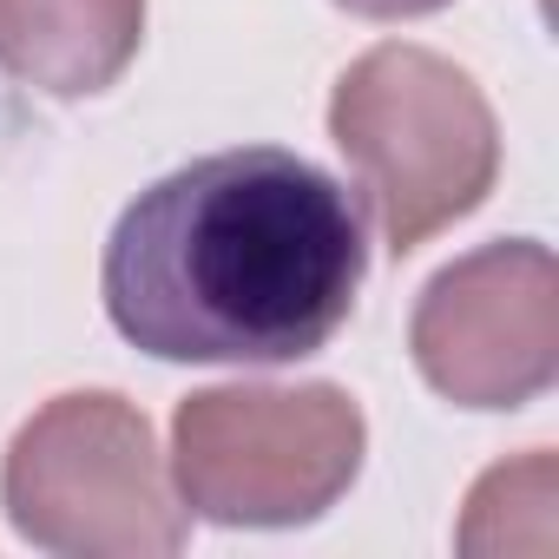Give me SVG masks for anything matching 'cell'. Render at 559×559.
I'll use <instances>...</instances> for the list:
<instances>
[{
  "label": "cell",
  "mask_w": 559,
  "mask_h": 559,
  "mask_svg": "<svg viewBox=\"0 0 559 559\" xmlns=\"http://www.w3.org/2000/svg\"><path fill=\"white\" fill-rule=\"evenodd\" d=\"M369 276L356 198L284 145H237L145 185L99 263L112 330L158 362L284 369L336 343Z\"/></svg>",
  "instance_id": "1"
},
{
  "label": "cell",
  "mask_w": 559,
  "mask_h": 559,
  "mask_svg": "<svg viewBox=\"0 0 559 559\" xmlns=\"http://www.w3.org/2000/svg\"><path fill=\"white\" fill-rule=\"evenodd\" d=\"M330 139L349 158L356 198L395 257L487 204L500 178V126L467 67L435 47L382 40L330 93Z\"/></svg>",
  "instance_id": "2"
},
{
  "label": "cell",
  "mask_w": 559,
  "mask_h": 559,
  "mask_svg": "<svg viewBox=\"0 0 559 559\" xmlns=\"http://www.w3.org/2000/svg\"><path fill=\"white\" fill-rule=\"evenodd\" d=\"M0 507L53 559H171L191 539L152 421L119 389H73L34 408L0 461Z\"/></svg>",
  "instance_id": "3"
},
{
  "label": "cell",
  "mask_w": 559,
  "mask_h": 559,
  "mask_svg": "<svg viewBox=\"0 0 559 559\" xmlns=\"http://www.w3.org/2000/svg\"><path fill=\"white\" fill-rule=\"evenodd\" d=\"M362 454L369 421L336 382H217L171 415V493L211 526H310L356 487Z\"/></svg>",
  "instance_id": "4"
},
{
  "label": "cell",
  "mask_w": 559,
  "mask_h": 559,
  "mask_svg": "<svg viewBox=\"0 0 559 559\" xmlns=\"http://www.w3.org/2000/svg\"><path fill=\"white\" fill-rule=\"evenodd\" d=\"M421 382L454 408H526L559 376V263L539 237H500L428 276L408 317Z\"/></svg>",
  "instance_id": "5"
},
{
  "label": "cell",
  "mask_w": 559,
  "mask_h": 559,
  "mask_svg": "<svg viewBox=\"0 0 559 559\" xmlns=\"http://www.w3.org/2000/svg\"><path fill=\"white\" fill-rule=\"evenodd\" d=\"M139 40L145 0H0V73L47 99H93L119 86Z\"/></svg>",
  "instance_id": "6"
},
{
  "label": "cell",
  "mask_w": 559,
  "mask_h": 559,
  "mask_svg": "<svg viewBox=\"0 0 559 559\" xmlns=\"http://www.w3.org/2000/svg\"><path fill=\"white\" fill-rule=\"evenodd\" d=\"M559 461L552 448H526L520 461H500L474 480L467 507H461V526H454V546L474 552V559H493V552H552L559 546Z\"/></svg>",
  "instance_id": "7"
},
{
  "label": "cell",
  "mask_w": 559,
  "mask_h": 559,
  "mask_svg": "<svg viewBox=\"0 0 559 559\" xmlns=\"http://www.w3.org/2000/svg\"><path fill=\"white\" fill-rule=\"evenodd\" d=\"M336 8H349L356 21H421V14L454 8V0H336Z\"/></svg>",
  "instance_id": "8"
}]
</instances>
